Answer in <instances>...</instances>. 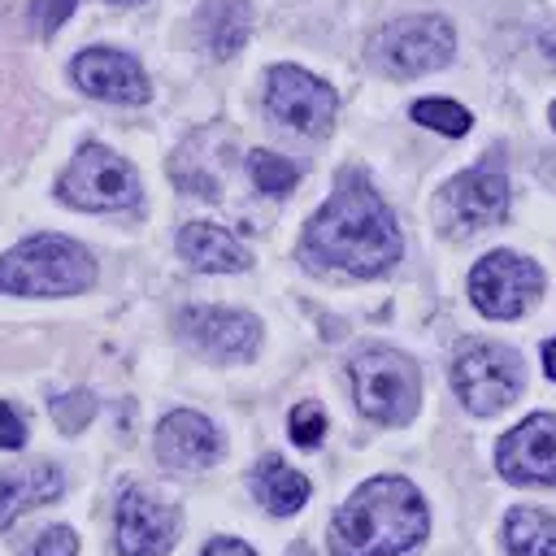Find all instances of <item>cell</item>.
<instances>
[{
	"label": "cell",
	"instance_id": "cell-7",
	"mask_svg": "<svg viewBox=\"0 0 556 556\" xmlns=\"http://www.w3.org/2000/svg\"><path fill=\"white\" fill-rule=\"evenodd\" d=\"M452 387L473 417H495L526 387V365L504 343H469L452 361Z\"/></svg>",
	"mask_w": 556,
	"mask_h": 556
},
{
	"label": "cell",
	"instance_id": "cell-4",
	"mask_svg": "<svg viewBox=\"0 0 556 556\" xmlns=\"http://www.w3.org/2000/svg\"><path fill=\"white\" fill-rule=\"evenodd\" d=\"M348 378H352V395L365 417H374L382 426H404L417 417L421 369L413 356H404L395 348H361L348 361Z\"/></svg>",
	"mask_w": 556,
	"mask_h": 556
},
{
	"label": "cell",
	"instance_id": "cell-31",
	"mask_svg": "<svg viewBox=\"0 0 556 556\" xmlns=\"http://www.w3.org/2000/svg\"><path fill=\"white\" fill-rule=\"evenodd\" d=\"M104 4H139V0H104Z\"/></svg>",
	"mask_w": 556,
	"mask_h": 556
},
{
	"label": "cell",
	"instance_id": "cell-32",
	"mask_svg": "<svg viewBox=\"0 0 556 556\" xmlns=\"http://www.w3.org/2000/svg\"><path fill=\"white\" fill-rule=\"evenodd\" d=\"M547 117H552V126H556V104H552V113H547Z\"/></svg>",
	"mask_w": 556,
	"mask_h": 556
},
{
	"label": "cell",
	"instance_id": "cell-19",
	"mask_svg": "<svg viewBox=\"0 0 556 556\" xmlns=\"http://www.w3.org/2000/svg\"><path fill=\"white\" fill-rule=\"evenodd\" d=\"M252 495L274 513V517H291L304 508L308 500V478L295 473L291 465H282L278 456H265L256 469H252Z\"/></svg>",
	"mask_w": 556,
	"mask_h": 556
},
{
	"label": "cell",
	"instance_id": "cell-18",
	"mask_svg": "<svg viewBox=\"0 0 556 556\" xmlns=\"http://www.w3.org/2000/svg\"><path fill=\"white\" fill-rule=\"evenodd\" d=\"M195 30H200V43L226 61L248 43L252 9H248V0H204L195 13Z\"/></svg>",
	"mask_w": 556,
	"mask_h": 556
},
{
	"label": "cell",
	"instance_id": "cell-20",
	"mask_svg": "<svg viewBox=\"0 0 556 556\" xmlns=\"http://www.w3.org/2000/svg\"><path fill=\"white\" fill-rule=\"evenodd\" d=\"M504 539L513 556H556V517L543 508H513Z\"/></svg>",
	"mask_w": 556,
	"mask_h": 556
},
{
	"label": "cell",
	"instance_id": "cell-11",
	"mask_svg": "<svg viewBox=\"0 0 556 556\" xmlns=\"http://www.w3.org/2000/svg\"><path fill=\"white\" fill-rule=\"evenodd\" d=\"M178 339H187L195 352L217 356V361H248L261 348V321L243 308H222V304H187L174 317Z\"/></svg>",
	"mask_w": 556,
	"mask_h": 556
},
{
	"label": "cell",
	"instance_id": "cell-21",
	"mask_svg": "<svg viewBox=\"0 0 556 556\" xmlns=\"http://www.w3.org/2000/svg\"><path fill=\"white\" fill-rule=\"evenodd\" d=\"M408 117H413L417 126H430V130L447 135V139H460V135L473 126L469 109L456 104V100H443V96H426V100H417V104L408 109Z\"/></svg>",
	"mask_w": 556,
	"mask_h": 556
},
{
	"label": "cell",
	"instance_id": "cell-23",
	"mask_svg": "<svg viewBox=\"0 0 556 556\" xmlns=\"http://www.w3.org/2000/svg\"><path fill=\"white\" fill-rule=\"evenodd\" d=\"M287 430H291V443H295V447H317V443L326 439V413H321L313 400H304V404L291 408Z\"/></svg>",
	"mask_w": 556,
	"mask_h": 556
},
{
	"label": "cell",
	"instance_id": "cell-16",
	"mask_svg": "<svg viewBox=\"0 0 556 556\" xmlns=\"http://www.w3.org/2000/svg\"><path fill=\"white\" fill-rule=\"evenodd\" d=\"M178 256L191 265V269H204V274H243L252 265V252L222 226L213 222H191L178 230Z\"/></svg>",
	"mask_w": 556,
	"mask_h": 556
},
{
	"label": "cell",
	"instance_id": "cell-9",
	"mask_svg": "<svg viewBox=\"0 0 556 556\" xmlns=\"http://www.w3.org/2000/svg\"><path fill=\"white\" fill-rule=\"evenodd\" d=\"M334 91L330 83H321L317 74L300 70V65H274L265 78V113L269 122H278L282 130L300 135V139H321L334 122Z\"/></svg>",
	"mask_w": 556,
	"mask_h": 556
},
{
	"label": "cell",
	"instance_id": "cell-22",
	"mask_svg": "<svg viewBox=\"0 0 556 556\" xmlns=\"http://www.w3.org/2000/svg\"><path fill=\"white\" fill-rule=\"evenodd\" d=\"M248 174H252L256 191H265V195H287V191L300 182V169H295L287 156L265 152V148L248 152Z\"/></svg>",
	"mask_w": 556,
	"mask_h": 556
},
{
	"label": "cell",
	"instance_id": "cell-13",
	"mask_svg": "<svg viewBox=\"0 0 556 556\" xmlns=\"http://www.w3.org/2000/svg\"><path fill=\"white\" fill-rule=\"evenodd\" d=\"M495 465L508 482H547V486H556V417L552 413H530L521 426H513L495 447Z\"/></svg>",
	"mask_w": 556,
	"mask_h": 556
},
{
	"label": "cell",
	"instance_id": "cell-29",
	"mask_svg": "<svg viewBox=\"0 0 556 556\" xmlns=\"http://www.w3.org/2000/svg\"><path fill=\"white\" fill-rule=\"evenodd\" d=\"M543 374H547V378L556 382V334H552V339L543 343Z\"/></svg>",
	"mask_w": 556,
	"mask_h": 556
},
{
	"label": "cell",
	"instance_id": "cell-15",
	"mask_svg": "<svg viewBox=\"0 0 556 556\" xmlns=\"http://www.w3.org/2000/svg\"><path fill=\"white\" fill-rule=\"evenodd\" d=\"M222 456V434L217 426L195 413V408H174L169 417H161L156 426V460L165 469H208Z\"/></svg>",
	"mask_w": 556,
	"mask_h": 556
},
{
	"label": "cell",
	"instance_id": "cell-25",
	"mask_svg": "<svg viewBox=\"0 0 556 556\" xmlns=\"http://www.w3.org/2000/svg\"><path fill=\"white\" fill-rule=\"evenodd\" d=\"M74 4L78 0H30V26H35V35L52 39L74 17Z\"/></svg>",
	"mask_w": 556,
	"mask_h": 556
},
{
	"label": "cell",
	"instance_id": "cell-27",
	"mask_svg": "<svg viewBox=\"0 0 556 556\" xmlns=\"http://www.w3.org/2000/svg\"><path fill=\"white\" fill-rule=\"evenodd\" d=\"M26 443V421L13 404H0V452H17Z\"/></svg>",
	"mask_w": 556,
	"mask_h": 556
},
{
	"label": "cell",
	"instance_id": "cell-5",
	"mask_svg": "<svg viewBox=\"0 0 556 556\" xmlns=\"http://www.w3.org/2000/svg\"><path fill=\"white\" fill-rule=\"evenodd\" d=\"M456 56V30L447 17L439 13H413V17H395L387 22L369 48L365 61L378 74L391 78H417V74H434Z\"/></svg>",
	"mask_w": 556,
	"mask_h": 556
},
{
	"label": "cell",
	"instance_id": "cell-1",
	"mask_svg": "<svg viewBox=\"0 0 556 556\" xmlns=\"http://www.w3.org/2000/svg\"><path fill=\"white\" fill-rule=\"evenodd\" d=\"M300 256L317 269L374 278L400 261V226L361 169H343L334 195L308 217Z\"/></svg>",
	"mask_w": 556,
	"mask_h": 556
},
{
	"label": "cell",
	"instance_id": "cell-10",
	"mask_svg": "<svg viewBox=\"0 0 556 556\" xmlns=\"http://www.w3.org/2000/svg\"><path fill=\"white\" fill-rule=\"evenodd\" d=\"M543 295V269L517 252H486L469 274V300L478 313L508 321L521 317Z\"/></svg>",
	"mask_w": 556,
	"mask_h": 556
},
{
	"label": "cell",
	"instance_id": "cell-12",
	"mask_svg": "<svg viewBox=\"0 0 556 556\" xmlns=\"http://www.w3.org/2000/svg\"><path fill=\"white\" fill-rule=\"evenodd\" d=\"M70 78L78 91H87L96 100H113V104H148V96H152L143 65L117 48H83L70 61Z\"/></svg>",
	"mask_w": 556,
	"mask_h": 556
},
{
	"label": "cell",
	"instance_id": "cell-3",
	"mask_svg": "<svg viewBox=\"0 0 556 556\" xmlns=\"http://www.w3.org/2000/svg\"><path fill=\"white\" fill-rule=\"evenodd\" d=\"M96 282V256L70 235H30L0 256L9 295H78Z\"/></svg>",
	"mask_w": 556,
	"mask_h": 556
},
{
	"label": "cell",
	"instance_id": "cell-28",
	"mask_svg": "<svg viewBox=\"0 0 556 556\" xmlns=\"http://www.w3.org/2000/svg\"><path fill=\"white\" fill-rule=\"evenodd\" d=\"M200 556H256L248 543H239V539H213Z\"/></svg>",
	"mask_w": 556,
	"mask_h": 556
},
{
	"label": "cell",
	"instance_id": "cell-2",
	"mask_svg": "<svg viewBox=\"0 0 556 556\" xmlns=\"http://www.w3.org/2000/svg\"><path fill=\"white\" fill-rule=\"evenodd\" d=\"M426 539V500L408 478L361 482L330 521V556H408Z\"/></svg>",
	"mask_w": 556,
	"mask_h": 556
},
{
	"label": "cell",
	"instance_id": "cell-6",
	"mask_svg": "<svg viewBox=\"0 0 556 556\" xmlns=\"http://www.w3.org/2000/svg\"><path fill=\"white\" fill-rule=\"evenodd\" d=\"M56 195L70 208L83 213H100V208H130L139 204V174L126 156H117L104 143H83L74 152V161L65 165V174L56 178Z\"/></svg>",
	"mask_w": 556,
	"mask_h": 556
},
{
	"label": "cell",
	"instance_id": "cell-17",
	"mask_svg": "<svg viewBox=\"0 0 556 556\" xmlns=\"http://www.w3.org/2000/svg\"><path fill=\"white\" fill-rule=\"evenodd\" d=\"M65 478L56 465H30L17 473H0V530H9L26 508L52 504L61 495Z\"/></svg>",
	"mask_w": 556,
	"mask_h": 556
},
{
	"label": "cell",
	"instance_id": "cell-30",
	"mask_svg": "<svg viewBox=\"0 0 556 556\" xmlns=\"http://www.w3.org/2000/svg\"><path fill=\"white\" fill-rule=\"evenodd\" d=\"M539 169H543V178L556 187V156H543V161H539Z\"/></svg>",
	"mask_w": 556,
	"mask_h": 556
},
{
	"label": "cell",
	"instance_id": "cell-26",
	"mask_svg": "<svg viewBox=\"0 0 556 556\" xmlns=\"http://www.w3.org/2000/svg\"><path fill=\"white\" fill-rule=\"evenodd\" d=\"M74 552H78V534L70 526H52L26 547V556H74Z\"/></svg>",
	"mask_w": 556,
	"mask_h": 556
},
{
	"label": "cell",
	"instance_id": "cell-24",
	"mask_svg": "<svg viewBox=\"0 0 556 556\" xmlns=\"http://www.w3.org/2000/svg\"><path fill=\"white\" fill-rule=\"evenodd\" d=\"M52 417H56V426H61L65 434L83 430V426L96 417V400H91V391H70V395H56V400H52Z\"/></svg>",
	"mask_w": 556,
	"mask_h": 556
},
{
	"label": "cell",
	"instance_id": "cell-8",
	"mask_svg": "<svg viewBox=\"0 0 556 556\" xmlns=\"http://www.w3.org/2000/svg\"><path fill=\"white\" fill-rule=\"evenodd\" d=\"M504 213H508V174H504L500 148H491L478 165H469L439 191V226L452 235L495 226L504 222Z\"/></svg>",
	"mask_w": 556,
	"mask_h": 556
},
{
	"label": "cell",
	"instance_id": "cell-14",
	"mask_svg": "<svg viewBox=\"0 0 556 556\" xmlns=\"http://www.w3.org/2000/svg\"><path fill=\"white\" fill-rule=\"evenodd\" d=\"M178 543V513L156 504L148 491L126 486L117 500V552L122 556H165Z\"/></svg>",
	"mask_w": 556,
	"mask_h": 556
}]
</instances>
